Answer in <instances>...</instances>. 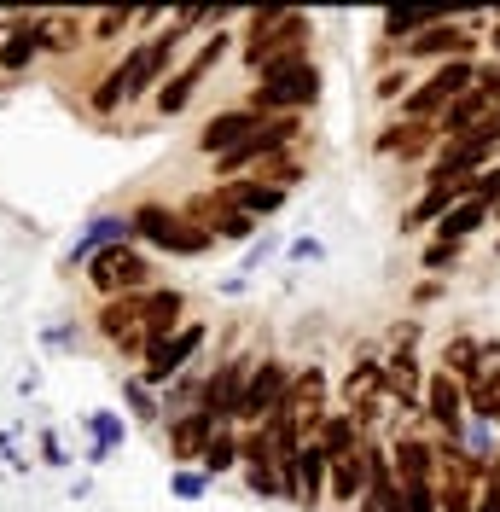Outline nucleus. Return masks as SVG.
<instances>
[{
  "instance_id": "1",
  "label": "nucleus",
  "mask_w": 500,
  "mask_h": 512,
  "mask_svg": "<svg viewBox=\"0 0 500 512\" xmlns=\"http://www.w3.org/2000/svg\"><path fill=\"white\" fill-rule=\"evenodd\" d=\"M309 41H314V24L309 12H291V6H262L250 12V35H245V64L262 76L285 59H309Z\"/></svg>"
},
{
  "instance_id": "2",
  "label": "nucleus",
  "mask_w": 500,
  "mask_h": 512,
  "mask_svg": "<svg viewBox=\"0 0 500 512\" xmlns=\"http://www.w3.org/2000/svg\"><path fill=\"white\" fill-rule=\"evenodd\" d=\"M314 99H320V64L314 59H285L274 70H262L256 76V88H250V111L256 117H303Z\"/></svg>"
},
{
  "instance_id": "3",
  "label": "nucleus",
  "mask_w": 500,
  "mask_h": 512,
  "mask_svg": "<svg viewBox=\"0 0 500 512\" xmlns=\"http://www.w3.org/2000/svg\"><path fill=\"white\" fill-rule=\"evenodd\" d=\"M128 222H134V239H146L169 256H204L216 245V233H204L187 210H169V204H140Z\"/></svg>"
},
{
  "instance_id": "4",
  "label": "nucleus",
  "mask_w": 500,
  "mask_h": 512,
  "mask_svg": "<svg viewBox=\"0 0 500 512\" xmlns=\"http://www.w3.org/2000/svg\"><path fill=\"white\" fill-rule=\"evenodd\" d=\"M477 88V64L454 59V64H431V76L413 82V94L402 99V117H419V123H442V111L454 99H466Z\"/></svg>"
},
{
  "instance_id": "5",
  "label": "nucleus",
  "mask_w": 500,
  "mask_h": 512,
  "mask_svg": "<svg viewBox=\"0 0 500 512\" xmlns=\"http://www.w3.org/2000/svg\"><path fill=\"white\" fill-rule=\"evenodd\" d=\"M88 286L99 297H140V291H152V262H146V251H134V239L128 245H105L88 262Z\"/></svg>"
},
{
  "instance_id": "6",
  "label": "nucleus",
  "mask_w": 500,
  "mask_h": 512,
  "mask_svg": "<svg viewBox=\"0 0 500 512\" xmlns=\"http://www.w3.org/2000/svg\"><path fill=\"white\" fill-rule=\"evenodd\" d=\"M227 47H233V35H227V30H216V35H210V41H204V47L192 53V64H187V70H181V76H169V82H163V88L152 94L157 117H181V111L192 105V94L204 88V76H210V70H216L221 59H227Z\"/></svg>"
},
{
  "instance_id": "7",
  "label": "nucleus",
  "mask_w": 500,
  "mask_h": 512,
  "mask_svg": "<svg viewBox=\"0 0 500 512\" xmlns=\"http://www.w3.org/2000/svg\"><path fill=\"white\" fill-rule=\"evenodd\" d=\"M250 373H256V361H250V355H227L216 373L204 379V402H198V414H210L216 425H239V419H245Z\"/></svg>"
},
{
  "instance_id": "8",
  "label": "nucleus",
  "mask_w": 500,
  "mask_h": 512,
  "mask_svg": "<svg viewBox=\"0 0 500 512\" xmlns=\"http://www.w3.org/2000/svg\"><path fill=\"white\" fill-rule=\"evenodd\" d=\"M425 425L437 431L442 443H466V431H471L466 384L454 373H442V367H431V384H425Z\"/></svg>"
},
{
  "instance_id": "9",
  "label": "nucleus",
  "mask_w": 500,
  "mask_h": 512,
  "mask_svg": "<svg viewBox=\"0 0 500 512\" xmlns=\"http://www.w3.org/2000/svg\"><path fill=\"white\" fill-rule=\"evenodd\" d=\"M291 379H297V367L280 361V355H262L256 361V373H250V390H245V419L239 425H268V419L285 408V396H291Z\"/></svg>"
},
{
  "instance_id": "10",
  "label": "nucleus",
  "mask_w": 500,
  "mask_h": 512,
  "mask_svg": "<svg viewBox=\"0 0 500 512\" xmlns=\"http://www.w3.org/2000/svg\"><path fill=\"white\" fill-rule=\"evenodd\" d=\"M373 152H378V158L425 163V169H431V158L442 152V128L437 123H419V117H390V123L378 128Z\"/></svg>"
},
{
  "instance_id": "11",
  "label": "nucleus",
  "mask_w": 500,
  "mask_h": 512,
  "mask_svg": "<svg viewBox=\"0 0 500 512\" xmlns=\"http://www.w3.org/2000/svg\"><path fill=\"white\" fill-rule=\"evenodd\" d=\"M297 431H303V443H309L314 431H320V419L332 414V379H326V367H297V379H291V396H285L280 408Z\"/></svg>"
},
{
  "instance_id": "12",
  "label": "nucleus",
  "mask_w": 500,
  "mask_h": 512,
  "mask_svg": "<svg viewBox=\"0 0 500 512\" xmlns=\"http://www.w3.org/2000/svg\"><path fill=\"white\" fill-rule=\"evenodd\" d=\"M198 350H204V326H198V320H187L175 338H163V344H152V350H146V373H140V384H146V390H157V384H175L181 373H187V361Z\"/></svg>"
},
{
  "instance_id": "13",
  "label": "nucleus",
  "mask_w": 500,
  "mask_h": 512,
  "mask_svg": "<svg viewBox=\"0 0 500 512\" xmlns=\"http://www.w3.org/2000/svg\"><path fill=\"white\" fill-rule=\"evenodd\" d=\"M94 326H99V338H105L111 350H123V355L152 350V338H146V326H140V297H105Z\"/></svg>"
},
{
  "instance_id": "14",
  "label": "nucleus",
  "mask_w": 500,
  "mask_h": 512,
  "mask_svg": "<svg viewBox=\"0 0 500 512\" xmlns=\"http://www.w3.org/2000/svg\"><path fill=\"white\" fill-rule=\"evenodd\" d=\"M425 384H431V373H425V361H419L413 350L384 355V396H390L402 414L425 419Z\"/></svg>"
},
{
  "instance_id": "15",
  "label": "nucleus",
  "mask_w": 500,
  "mask_h": 512,
  "mask_svg": "<svg viewBox=\"0 0 500 512\" xmlns=\"http://www.w3.org/2000/svg\"><path fill=\"white\" fill-rule=\"evenodd\" d=\"M437 460L442 437H431V431H396L390 437V466L402 483H437Z\"/></svg>"
},
{
  "instance_id": "16",
  "label": "nucleus",
  "mask_w": 500,
  "mask_h": 512,
  "mask_svg": "<svg viewBox=\"0 0 500 512\" xmlns=\"http://www.w3.org/2000/svg\"><path fill=\"white\" fill-rule=\"evenodd\" d=\"M262 123H268V117H256L250 105L216 111L210 123L198 128V152H204V158H227V152H233V146H245V140H250V134H256Z\"/></svg>"
},
{
  "instance_id": "17",
  "label": "nucleus",
  "mask_w": 500,
  "mask_h": 512,
  "mask_svg": "<svg viewBox=\"0 0 500 512\" xmlns=\"http://www.w3.org/2000/svg\"><path fill=\"white\" fill-rule=\"evenodd\" d=\"M140 326H146V338H152V344L175 338V332L187 326V291H181V286L140 291Z\"/></svg>"
},
{
  "instance_id": "18",
  "label": "nucleus",
  "mask_w": 500,
  "mask_h": 512,
  "mask_svg": "<svg viewBox=\"0 0 500 512\" xmlns=\"http://www.w3.org/2000/svg\"><path fill=\"white\" fill-rule=\"evenodd\" d=\"M361 512H402V478L390 466V443H373V437H367V495H361Z\"/></svg>"
},
{
  "instance_id": "19",
  "label": "nucleus",
  "mask_w": 500,
  "mask_h": 512,
  "mask_svg": "<svg viewBox=\"0 0 500 512\" xmlns=\"http://www.w3.org/2000/svg\"><path fill=\"white\" fill-rule=\"evenodd\" d=\"M309 443L338 466V460H349V454H361V448H367V431H361V419L349 414V408H332V414L320 419V431H314Z\"/></svg>"
},
{
  "instance_id": "20",
  "label": "nucleus",
  "mask_w": 500,
  "mask_h": 512,
  "mask_svg": "<svg viewBox=\"0 0 500 512\" xmlns=\"http://www.w3.org/2000/svg\"><path fill=\"white\" fill-rule=\"evenodd\" d=\"M221 198H227L239 216H250V222L274 216V210L285 204V192H280V187H268L262 175H245V181H221Z\"/></svg>"
},
{
  "instance_id": "21",
  "label": "nucleus",
  "mask_w": 500,
  "mask_h": 512,
  "mask_svg": "<svg viewBox=\"0 0 500 512\" xmlns=\"http://www.w3.org/2000/svg\"><path fill=\"white\" fill-rule=\"evenodd\" d=\"M128 239H134V222H128V216H94V222H88V233L70 245V256H64V262H70V268H76V262L88 268L105 245H128Z\"/></svg>"
},
{
  "instance_id": "22",
  "label": "nucleus",
  "mask_w": 500,
  "mask_h": 512,
  "mask_svg": "<svg viewBox=\"0 0 500 512\" xmlns=\"http://www.w3.org/2000/svg\"><path fill=\"white\" fill-rule=\"evenodd\" d=\"M489 222H500V216L489 210V204H483V198H460V204H454V210H448V216H442L437 227H431V239L466 245V239H477V233H483Z\"/></svg>"
},
{
  "instance_id": "23",
  "label": "nucleus",
  "mask_w": 500,
  "mask_h": 512,
  "mask_svg": "<svg viewBox=\"0 0 500 512\" xmlns=\"http://www.w3.org/2000/svg\"><path fill=\"white\" fill-rule=\"evenodd\" d=\"M216 431L221 425L210 414H175L169 419V454H175V460H204V448H210Z\"/></svg>"
},
{
  "instance_id": "24",
  "label": "nucleus",
  "mask_w": 500,
  "mask_h": 512,
  "mask_svg": "<svg viewBox=\"0 0 500 512\" xmlns=\"http://www.w3.org/2000/svg\"><path fill=\"white\" fill-rule=\"evenodd\" d=\"M460 198H466V181H425V192H419L413 210H407V227H437Z\"/></svg>"
},
{
  "instance_id": "25",
  "label": "nucleus",
  "mask_w": 500,
  "mask_h": 512,
  "mask_svg": "<svg viewBox=\"0 0 500 512\" xmlns=\"http://www.w3.org/2000/svg\"><path fill=\"white\" fill-rule=\"evenodd\" d=\"M431 24H442V12H407V6H390V12H378V41H384V53H396V47H407L413 35H425Z\"/></svg>"
},
{
  "instance_id": "26",
  "label": "nucleus",
  "mask_w": 500,
  "mask_h": 512,
  "mask_svg": "<svg viewBox=\"0 0 500 512\" xmlns=\"http://www.w3.org/2000/svg\"><path fill=\"white\" fill-rule=\"evenodd\" d=\"M500 105L489 94H477V88H471L466 99H454V105H448V111H442V140H460V134H471V128H483L489 123V117H495Z\"/></svg>"
},
{
  "instance_id": "27",
  "label": "nucleus",
  "mask_w": 500,
  "mask_h": 512,
  "mask_svg": "<svg viewBox=\"0 0 500 512\" xmlns=\"http://www.w3.org/2000/svg\"><path fill=\"white\" fill-rule=\"evenodd\" d=\"M361 495H367V448L349 454V460H338L332 478H326V501H332V507H361Z\"/></svg>"
},
{
  "instance_id": "28",
  "label": "nucleus",
  "mask_w": 500,
  "mask_h": 512,
  "mask_svg": "<svg viewBox=\"0 0 500 512\" xmlns=\"http://www.w3.org/2000/svg\"><path fill=\"white\" fill-rule=\"evenodd\" d=\"M35 53H41V24H35V18H18L12 30L0 35V70H6V76H12V70H24Z\"/></svg>"
},
{
  "instance_id": "29",
  "label": "nucleus",
  "mask_w": 500,
  "mask_h": 512,
  "mask_svg": "<svg viewBox=\"0 0 500 512\" xmlns=\"http://www.w3.org/2000/svg\"><path fill=\"white\" fill-rule=\"evenodd\" d=\"M239 460H245V437L233 425H221L210 437V448H204V460H198V472L204 478H227V472H239Z\"/></svg>"
},
{
  "instance_id": "30",
  "label": "nucleus",
  "mask_w": 500,
  "mask_h": 512,
  "mask_svg": "<svg viewBox=\"0 0 500 512\" xmlns=\"http://www.w3.org/2000/svg\"><path fill=\"white\" fill-rule=\"evenodd\" d=\"M35 24H41V53H76L88 41V24L70 18V12H41Z\"/></svg>"
},
{
  "instance_id": "31",
  "label": "nucleus",
  "mask_w": 500,
  "mask_h": 512,
  "mask_svg": "<svg viewBox=\"0 0 500 512\" xmlns=\"http://www.w3.org/2000/svg\"><path fill=\"white\" fill-rule=\"evenodd\" d=\"M88 431H94V448H88V466H105V454L128 437V425L117 414H88Z\"/></svg>"
},
{
  "instance_id": "32",
  "label": "nucleus",
  "mask_w": 500,
  "mask_h": 512,
  "mask_svg": "<svg viewBox=\"0 0 500 512\" xmlns=\"http://www.w3.org/2000/svg\"><path fill=\"white\" fill-rule=\"evenodd\" d=\"M123 396H128V408H134V419H140V425H157V419H163V402H157L152 390L140 384V373H128V379H123Z\"/></svg>"
},
{
  "instance_id": "33",
  "label": "nucleus",
  "mask_w": 500,
  "mask_h": 512,
  "mask_svg": "<svg viewBox=\"0 0 500 512\" xmlns=\"http://www.w3.org/2000/svg\"><path fill=\"white\" fill-rule=\"evenodd\" d=\"M413 94V70L407 64H390V70H378V82H373V99H384V105H396V99Z\"/></svg>"
},
{
  "instance_id": "34",
  "label": "nucleus",
  "mask_w": 500,
  "mask_h": 512,
  "mask_svg": "<svg viewBox=\"0 0 500 512\" xmlns=\"http://www.w3.org/2000/svg\"><path fill=\"white\" fill-rule=\"evenodd\" d=\"M262 181H268V187H280V192H291L297 181H303V163H297V152H280L274 163H262Z\"/></svg>"
},
{
  "instance_id": "35",
  "label": "nucleus",
  "mask_w": 500,
  "mask_h": 512,
  "mask_svg": "<svg viewBox=\"0 0 500 512\" xmlns=\"http://www.w3.org/2000/svg\"><path fill=\"white\" fill-rule=\"evenodd\" d=\"M460 251H466V245H448V239H431V245H425V256H419V268H425V274H448V268L460 262Z\"/></svg>"
},
{
  "instance_id": "36",
  "label": "nucleus",
  "mask_w": 500,
  "mask_h": 512,
  "mask_svg": "<svg viewBox=\"0 0 500 512\" xmlns=\"http://www.w3.org/2000/svg\"><path fill=\"white\" fill-rule=\"evenodd\" d=\"M402 512H442L437 483H402Z\"/></svg>"
},
{
  "instance_id": "37",
  "label": "nucleus",
  "mask_w": 500,
  "mask_h": 512,
  "mask_svg": "<svg viewBox=\"0 0 500 512\" xmlns=\"http://www.w3.org/2000/svg\"><path fill=\"white\" fill-rule=\"evenodd\" d=\"M128 24H134V12H117V6H111V12H99L94 24H88V41H111V35H123Z\"/></svg>"
},
{
  "instance_id": "38",
  "label": "nucleus",
  "mask_w": 500,
  "mask_h": 512,
  "mask_svg": "<svg viewBox=\"0 0 500 512\" xmlns=\"http://www.w3.org/2000/svg\"><path fill=\"white\" fill-rule=\"evenodd\" d=\"M117 105H123V94H117V82H111V76H99V88L88 94V111H94V117H111Z\"/></svg>"
},
{
  "instance_id": "39",
  "label": "nucleus",
  "mask_w": 500,
  "mask_h": 512,
  "mask_svg": "<svg viewBox=\"0 0 500 512\" xmlns=\"http://www.w3.org/2000/svg\"><path fill=\"white\" fill-rule=\"evenodd\" d=\"M169 489H175L181 501H198V495L210 489V478H204V472H175V478H169Z\"/></svg>"
},
{
  "instance_id": "40",
  "label": "nucleus",
  "mask_w": 500,
  "mask_h": 512,
  "mask_svg": "<svg viewBox=\"0 0 500 512\" xmlns=\"http://www.w3.org/2000/svg\"><path fill=\"white\" fill-rule=\"evenodd\" d=\"M291 262H326V245L320 239H291Z\"/></svg>"
},
{
  "instance_id": "41",
  "label": "nucleus",
  "mask_w": 500,
  "mask_h": 512,
  "mask_svg": "<svg viewBox=\"0 0 500 512\" xmlns=\"http://www.w3.org/2000/svg\"><path fill=\"white\" fill-rule=\"evenodd\" d=\"M41 454H47V466H64V460H70V454H64V443H59V437H53V431L41 437Z\"/></svg>"
},
{
  "instance_id": "42",
  "label": "nucleus",
  "mask_w": 500,
  "mask_h": 512,
  "mask_svg": "<svg viewBox=\"0 0 500 512\" xmlns=\"http://www.w3.org/2000/svg\"><path fill=\"white\" fill-rule=\"evenodd\" d=\"M268 251H274V233H262V239H256V245L245 251V268H256V262H262Z\"/></svg>"
},
{
  "instance_id": "43",
  "label": "nucleus",
  "mask_w": 500,
  "mask_h": 512,
  "mask_svg": "<svg viewBox=\"0 0 500 512\" xmlns=\"http://www.w3.org/2000/svg\"><path fill=\"white\" fill-rule=\"evenodd\" d=\"M442 297V280H425V286H413V303H437Z\"/></svg>"
},
{
  "instance_id": "44",
  "label": "nucleus",
  "mask_w": 500,
  "mask_h": 512,
  "mask_svg": "<svg viewBox=\"0 0 500 512\" xmlns=\"http://www.w3.org/2000/svg\"><path fill=\"white\" fill-rule=\"evenodd\" d=\"M471 512H500V489H495V483H489V489L477 495V507H471Z\"/></svg>"
},
{
  "instance_id": "45",
  "label": "nucleus",
  "mask_w": 500,
  "mask_h": 512,
  "mask_svg": "<svg viewBox=\"0 0 500 512\" xmlns=\"http://www.w3.org/2000/svg\"><path fill=\"white\" fill-rule=\"evenodd\" d=\"M483 47H489V59H500V12L489 18V35H483Z\"/></svg>"
},
{
  "instance_id": "46",
  "label": "nucleus",
  "mask_w": 500,
  "mask_h": 512,
  "mask_svg": "<svg viewBox=\"0 0 500 512\" xmlns=\"http://www.w3.org/2000/svg\"><path fill=\"white\" fill-rule=\"evenodd\" d=\"M495 251H500V239H495Z\"/></svg>"
}]
</instances>
